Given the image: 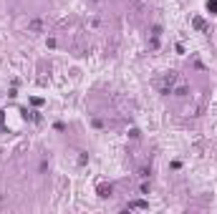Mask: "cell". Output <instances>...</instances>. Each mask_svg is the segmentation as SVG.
Returning <instances> with one entry per match:
<instances>
[{
  "instance_id": "obj_1",
  "label": "cell",
  "mask_w": 217,
  "mask_h": 214,
  "mask_svg": "<svg viewBox=\"0 0 217 214\" xmlns=\"http://www.w3.org/2000/svg\"><path fill=\"white\" fill-rule=\"evenodd\" d=\"M40 28H43V25H40V20H33V23H30V30H36V33H38Z\"/></svg>"
},
{
  "instance_id": "obj_2",
  "label": "cell",
  "mask_w": 217,
  "mask_h": 214,
  "mask_svg": "<svg viewBox=\"0 0 217 214\" xmlns=\"http://www.w3.org/2000/svg\"><path fill=\"white\" fill-rule=\"evenodd\" d=\"M209 8H212V10H217V0H212V3H209Z\"/></svg>"
}]
</instances>
